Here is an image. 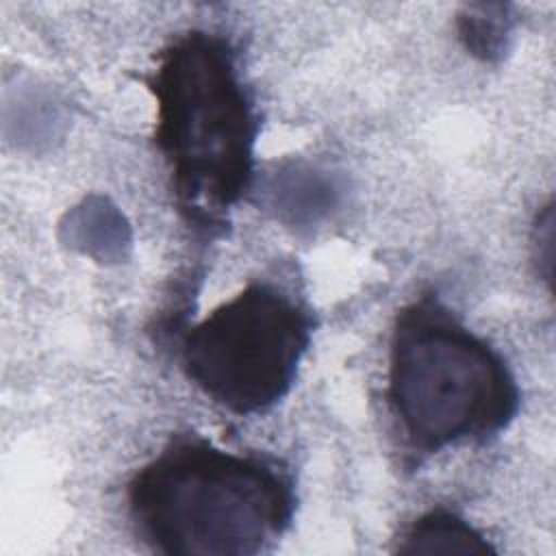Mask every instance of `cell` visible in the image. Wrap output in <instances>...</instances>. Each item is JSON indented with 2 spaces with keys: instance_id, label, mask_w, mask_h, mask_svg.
Segmentation results:
<instances>
[{
  "instance_id": "5b68a950",
  "label": "cell",
  "mask_w": 556,
  "mask_h": 556,
  "mask_svg": "<svg viewBox=\"0 0 556 556\" xmlns=\"http://www.w3.org/2000/svg\"><path fill=\"white\" fill-rule=\"evenodd\" d=\"M397 554H460L484 556L495 547L460 515L434 508L410 521L395 545Z\"/></svg>"
},
{
  "instance_id": "6da1fadb",
  "label": "cell",
  "mask_w": 556,
  "mask_h": 556,
  "mask_svg": "<svg viewBox=\"0 0 556 556\" xmlns=\"http://www.w3.org/2000/svg\"><path fill=\"white\" fill-rule=\"evenodd\" d=\"M146 83L176 206L189 226L217 235L250 189L261 130L237 52L226 37L193 28L156 54Z\"/></svg>"
},
{
  "instance_id": "7a4b0ae2",
  "label": "cell",
  "mask_w": 556,
  "mask_h": 556,
  "mask_svg": "<svg viewBox=\"0 0 556 556\" xmlns=\"http://www.w3.org/2000/svg\"><path fill=\"white\" fill-rule=\"evenodd\" d=\"M137 536L167 556H254L291 526L289 469L265 454H235L206 437L174 434L128 482Z\"/></svg>"
},
{
  "instance_id": "277c9868",
  "label": "cell",
  "mask_w": 556,
  "mask_h": 556,
  "mask_svg": "<svg viewBox=\"0 0 556 556\" xmlns=\"http://www.w3.org/2000/svg\"><path fill=\"white\" fill-rule=\"evenodd\" d=\"M313 328L311 311L287 289L252 280L182 332L178 361L213 404L261 415L291 391Z\"/></svg>"
},
{
  "instance_id": "3957f363",
  "label": "cell",
  "mask_w": 556,
  "mask_h": 556,
  "mask_svg": "<svg viewBox=\"0 0 556 556\" xmlns=\"http://www.w3.org/2000/svg\"><path fill=\"white\" fill-rule=\"evenodd\" d=\"M384 395L402 447L415 463L497 437L521 402L504 356L434 295L400 308Z\"/></svg>"
},
{
  "instance_id": "8992f818",
  "label": "cell",
  "mask_w": 556,
  "mask_h": 556,
  "mask_svg": "<svg viewBox=\"0 0 556 556\" xmlns=\"http://www.w3.org/2000/svg\"><path fill=\"white\" fill-rule=\"evenodd\" d=\"M478 11L480 13L469 9V15L460 17V37L465 39L467 48L482 59L502 54L510 33L508 17H504V7L500 15L493 17H486V7H478Z\"/></svg>"
}]
</instances>
